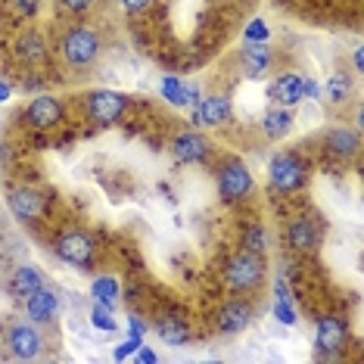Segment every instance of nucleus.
Returning a JSON list of instances; mask_svg holds the SVG:
<instances>
[{
  "instance_id": "nucleus-1",
  "label": "nucleus",
  "mask_w": 364,
  "mask_h": 364,
  "mask_svg": "<svg viewBox=\"0 0 364 364\" xmlns=\"http://www.w3.org/2000/svg\"><path fill=\"white\" fill-rule=\"evenodd\" d=\"M60 50H63V56H65V63L69 65L85 69V65H94L103 56V38H100V31L78 26V28H69L63 35Z\"/></svg>"
},
{
  "instance_id": "nucleus-2",
  "label": "nucleus",
  "mask_w": 364,
  "mask_h": 364,
  "mask_svg": "<svg viewBox=\"0 0 364 364\" xmlns=\"http://www.w3.org/2000/svg\"><path fill=\"white\" fill-rule=\"evenodd\" d=\"M225 280L234 293H252V289L262 287L264 280V262L262 255H255L250 250H240L228 259L225 264Z\"/></svg>"
},
{
  "instance_id": "nucleus-3",
  "label": "nucleus",
  "mask_w": 364,
  "mask_h": 364,
  "mask_svg": "<svg viewBox=\"0 0 364 364\" xmlns=\"http://www.w3.org/2000/svg\"><path fill=\"white\" fill-rule=\"evenodd\" d=\"M53 250L65 264H72V268H78V271H90L97 262V243L85 230H63V234L53 240Z\"/></svg>"
},
{
  "instance_id": "nucleus-4",
  "label": "nucleus",
  "mask_w": 364,
  "mask_h": 364,
  "mask_svg": "<svg viewBox=\"0 0 364 364\" xmlns=\"http://www.w3.org/2000/svg\"><path fill=\"white\" fill-rule=\"evenodd\" d=\"M255 190V178L243 159H228L218 168V196L225 203H243Z\"/></svg>"
},
{
  "instance_id": "nucleus-5",
  "label": "nucleus",
  "mask_w": 364,
  "mask_h": 364,
  "mask_svg": "<svg viewBox=\"0 0 364 364\" xmlns=\"http://www.w3.org/2000/svg\"><path fill=\"white\" fill-rule=\"evenodd\" d=\"M349 346V324H346L343 314H324L318 321V330H314V349H318L321 358H336V355L346 352Z\"/></svg>"
},
{
  "instance_id": "nucleus-6",
  "label": "nucleus",
  "mask_w": 364,
  "mask_h": 364,
  "mask_svg": "<svg viewBox=\"0 0 364 364\" xmlns=\"http://www.w3.org/2000/svg\"><path fill=\"white\" fill-rule=\"evenodd\" d=\"M268 178L277 193H296V190L305 187V165L296 153H277L271 156Z\"/></svg>"
},
{
  "instance_id": "nucleus-7",
  "label": "nucleus",
  "mask_w": 364,
  "mask_h": 364,
  "mask_svg": "<svg viewBox=\"0 0 364 364\" xmlns=\"http://www.w3.org/2000/svg\"><path fill=\"white\" fill-rule=\"evenodd\" d=\"M44 346H47V339L38 330L35 321H16V324L6 330V349H10V355L19 361L38 358V355L44 352Z\"/></svg>"
},
{
  "instance_id": "nucleus-8",
  "label": "nucleus",
  "mask_w": 364,
  "mask_h": 364,
  "mask_svg": "<svg viewBox=\"0 0 364 364\" xmlns=\"http://www.w3.org/2000/svg\"><path fill=\"white\" fill-rule=\"evenodd\" d=\"M125 109H128V100H125V94H119V90L97 87L87 94V115L97 122V125H115V122L125 115Z\"/></svg>"
},
{
  "instance_id": "nucleus-9",
  "label": "nucleus",
  "mask_w": 364,
  "mask_h": 364,
  "mask_svg": "<svg viewBox=\"0 0 364 364\" xmlns=\"http://www.w3.org/2000/svg\"><path fill=\"white\" fill-rule=\"evenodd\" d=\"M6 209L13 212V218L26 221V225H35L47 212V196L35 187H13L10 193H6Z\"/></svg>"
},
{
  "instance_id": "nucleus-10",
  "label": "nucleus",
  "mask_w": 364,
  "mask_h": 364,
  "mask_svg": "<svg viewBox=\"0 0 364 364\" xmlns=\"http://www.w3.org/2000/svg\"><path fill=\"white\" fill-rule=\"evenodd\" d=\"M240 63H243L246 78H264L274 69V50H271L268 41H246L243 50H240Z\"/></svg>"
},
{
  "instance_id": "nucleus-11",
  "label": "nucleus",
  "mask_w": 364,
  "mask_h": 364,
  "mask_svg": "<svg viewBox=\"0 0 364 364\" xmlns=\"http://www.w3.org/2000/svg\"><path fill=\"white\" fill-rule=\"evenodd\" d=\"M230 119H234V106H230V97L225 94H212L193 106V125L221 128V125H230Z\"/></svg>"
},
{
  "instance_id": "nucleus-12",
  "label": "nucleus",
  "mask_w": 364,
  "mask_h": 364,
  "mask_svg": "<svg viewBox=\"0 0 364 364\" xmlns=\"http://www.w3.org/2000/svg\"><path fill=\"white\" fill-rule=\"evenodd\" d=\"M26 122H28V128H35V131H50L63 122V103L50 94H41L28 103Z\"/></svg>"
},
{
  "instance_id": "nucleus-13",
  "label": "nucleus",
  "mask_w": 364,
  "mask_h": 364,
  "mask_svg": "<svg viewBox=\"0 0 364 364\" xmlns=\"http://www.w3.org/2000/svg\"><path fill=\"white\" fill-rule=\"evenodd\" d=\"M171 156H175L181 165H200V162H205V156H209V140L193 128L181 131V134L171 140Z\"/></svg>"
},
{
  "instance_id": "nucleus-14",
  "label": "nucleus",
  "mask_w": 364,
  "mask_h": 364,
  "mask_svg": "<svg viewBox=\"0 0 364 364\" xmlns=\"http://www.w3.org/2000/svg\"><path fill=\"white\" fill-rule=\"evenodd\" d=\"M26 314L35 324H56V318H60V299H56V293H50L47 287H38L35 293H28Z\"/></svg>"
},
{
  "instance_id": "nucleus-15",
  "label": "nucleus",
  "mask_w": 364,
  "mask_h": 364,
  "mask_svg": "<svg viewBox=\"0 0 364 364\" xmlns=\"http://www.w3.org/2000/svg\"><path fill=\"white\" fill-rule=\"evenodd\" d=\"M252 324V305L246 299H230L218 309V330L225 336H237Z\"/></svg>"
},
{
  "instance_id": "nucleus-16",
  "label": "nucleus",
  "mask_w": 364,
  "mask_h": 364,
  "mask_svg": "<svg viewBox=\"0 0 364 364\" xmlns=\"http://www.w3.org/2000/svg\"><path fill=\"white\" fill-rule=\"evenodd\" d=\"M268 100L274 106H287V109H296L305 97H302V75L296 72H284L268 85Z\"/></svg>"
},
{
  "instance_id": "nucleus-17",
  "label": "nucleus",
  "mask_w": 364,
  "mask_h": 364,
  "mask_svg": "<svg viewBox=\"0 0 364 364\" xmlns=\"http://www.w3.org/2000/svg\"><path fill=\"white\" fill-rule=\"evenodd\" d=\"M287 243L289 250L302 252V255H311L321 250V228L314 225L311 218H296L293 225L287 228Z\"/></svg>"
},
{
  "instance_id": "nucleus-18",
  "label": "nucleus",
  "mask_w": 364,
  "mask_h": 364,
  "mask_svg": "<svg viewBox=\"0 0 364 364\" xmlns=\"http://www.w3.org/2000/svg\"><path fill=\"white\" fill-rule=\"evenodd\" d=\"M358 146H361V137H358V131L355 128L336 125V128H330L324 134V150L330 156H336V159H352V156L358 153Z\"/></svg>"
},
{
  "instance_id": "nucleus-19",
  "label": "nucleus",
  "mask_w": 364,
  "mask_h": 364,
  "mask_svg": "<svg viewBox=\"0 0 364 364\" xmlns=\"http://www.w3.org/2000/svg\"><path fill=\"white\" fill-rule=\"evenodd\" d=\"M16 56H19L22 63H28V65L44 63L47 60L44 35H38V31H26V35H19V41H16Z\"/></svg>"
},
{
  "instance_id": "nucleus-20",
  "label": "nucleus",
  "mask_w": 364,
  "mask_h": 364,
  "mask_svg": "<svg viewBox=\"0 0 364 364\" xmlns=\"http://www.w3.org/2000/svg\"><path fill=\"white\" fill-rule=\"evenodd\" d=\"M90 299L97 305H103V309H119L122 302V289H119V280L103 274V277H94V284H90Z\"/></svg>"
},
{
  "instance_id": "nucleus-21",
  "label": "nucleus",
  "mask_w": 364,
  "mask_h": 364,
  "mask_svg": "<svg viewBox=\"0 0 364 364\" xmlns=\"http://www.w3.org/2000/svg\"><path fill=\"white\" fill-rule=\"evenodd\" d=\"M156 336L162 339V343L168 346H187L190 343V330L181 318H175V314H162L159 321H156Z\"/></svg>"
},
{
  "instance_id": "nucleus-22",
  "label": "nucleus",
  "mask_w": 364,
  "mask_h": 364,
  "mask_svg": "<svg viewBox=\"0 0 364 364\" xmlns=\"http://www.w3.org/2000/svg\"><path fill=\"white\" fill-rule=\"evenodd\" d=\"M262 131L271 140L287 137L289 131H293V109H287V106H274V109H268L264 112V119H262Z\"/></svg>"
},
{
  "instance_id": "nucleus-23",
  "label": "nucleus",
  "mask_w": 364,
  "mask_h": 364,
  "mask_svg": "<svg viewBox=\"0 0 364 364\" xmlns=\"http://www.w3.org/2000/svg\"><path fill=\"white\" fill-rule=\"evenodd\" d=\"M352 94H355V81H352V75H343V72L330 75V81L321 87V97H324L327 103H333V106H343Z\"/></svg>"
},
{
  "instance_id": "nucleus-24",
  "label": "nucleus",
  "mask_w": 364,
  "mask_h": 364,
  "mask_svg": "<svg viewBox=\"0 0 364 364\" xmlns=\"http://www.w3.org/2000/svg\"><path fill=\"white\" fill-rule=\"evenodd\" d=\"M38 287H44V277H41V271L35 268V264H22V268H16L13 271V277H10V289L16 296H22L26 299L28 293H35Z\"/></svg>"
},
{
  "instance_id": "nucleus-25",
  "label": "nucleus",
  "mask_w": 364,
  "mask_h": 364,
  "mask_svg": "<svg viewBox=\"0 0 364 364\" xmlns=\"http://www.w3.org/2000/svg\"><path fill=\"white\" fill-rule=\"evenodd\" d=\"M243 250H250L255 255H264L271 250V234L262 225H250L243 228Z\"/></svg>"
},
{
  "instance_id": "nucleus-26",
  "label": "nucleus",
  "mask_w": 364,
  "mask_h": 364,
  "mask_svg": "<svg viewBox=\"0 0 364 364\" xmlns=\"http://www.w3.org/2000/svg\"><path fill=\"white\" fill-rule=\"evenodd\" d=\"M90 324H94L97 330H106V333H112V330L119 327V321L112 318L109 309H103V305L94 302V309H90Z\"/></svg>"
},
{
  "instance_id": "nucleus-27",
  "label": "nucleus",
  "mask_w": 364,
  "mask_h": 364,
  "mask_svg": "<svg viewBox=\"0 0 364 364\" xmlns=\"http://www.w3.org/2000/svg\"><path fill=\"white\" fill-rule=\"evenodd\" d=\"M162 97L168 100L171 106H181V90H184V85H181L178 78H162Z\"/></svg>"
},
{
  "instance_id": "nucleus-28",
  "label": "nucleus",
  "mask_w": 364,
  "mask_h": 364,
  "mask_svg": "<svg viewBox=\"0 0 364 364\" xmlns=\"http://www.w3.org/2000/svg\"><path fill=\"white\" fill-rule=\"evenodd\" d=\"M274 318L280 321V324H287V327H293L296 321H299V318H296V309L289 305V299H277L274 302Z\"/></svg>"
},
{
  "instance_id": "nucleus-29",
  "label": "nucleus",
  "mask_w": 364,
  "mask_h": 364,
  "mask_svg": "<svg viewBox=\"0 0 364 364\" xmlns=\"http://www.w3.org/2000/svg\"><path fill=\"white\" fill-rule=\"evenodd\" d=\"M94 4L97 0H60V6L63 10H69V13H87Z\"/></svg>"
},
{
  "instance_id": "nucleus-30",
  "label": "nucleus",
  "mask_w": 364,
  "mask_h": 364,
  "mask_svg": "<svg viewBox=\"0 0 364 364\" xmlns=\"http://www.w3.org/2000/svg\"><path fill=\"white\" fill-rule=\"evenodd\" d=\"M246 41H268V28H264L262 22H252V26L246 28Z\"/></svg>"
},
{
  "instance_id": "nucleus-31",
  "label": "nucleus",
  "mask_w": 364,
  "mask_h": 364,
  "mask_svg": "<svg viewBox=\"0 0 364 364\" xmlns=\"http://www.w3.org/2000/svg\"><path fill=\"white\" fill-rule=\"evenodd\" d=\"M122 6H125L128 13H146L153 6V0H122Z\"/></svg>"
},
{
  "instance_id": "nucleus-32",
  "label": "nucleus",
  "mask_w": 364,
  "mask_h": 364,
  "mask_svg": "<svg viewBox=\"0 0 364 364\" xmlns=\"http://www.w3.org/2000/svg\"><path fill=\"white\" fill-rule=\"evenodd\" d=\"M302 97H311V100H321V85L311 78H302Z\"/></svg>"
},
{
  "instance_id": "nucleus-33",
  "label": "nucleus",
  "mask_w": 364,
  "mask_h": 364,
  "mask_svg": "<svg viewBox=\"0 0 364 364\" xmlns=\"http://www.w3.org/2000/svg\"><path fill=\"white\" fill-rule=\"evenodd\" d=\"M16 10H19L22 16H35L38 0H16Z\"/></svg>"
},
{
  "instance_id": "nucleus-34",
  "label": "nucleus",
  "mask_w": 364,
  "mask_h": 364,
  "mask_svg": "<svg viewBox=\"0 0 364 364\" xmlns=\"http://www.w3.org/2000/svg\"><path fill=\"white\" fill-rule=\"evenodd\" d=\"M352 63H355V72H364V50H361V47L352 53Z\"/></svg>"
},
{
  "instance_id": "nucleus-35",
  "label": "nucleus",
  "mask_w": 364,
  "mask_h": 364,
  "mask_svg": "<svg viewBox=\"0 0 364 364\" xmlns=\"http://www.w3.org/2000/svg\"><path fill=\"white\" fill-rule=\"evenodd\" d=\"M137 361H156V352L153 349H137Z\"/></svg>"
},
{
  "instance_id": "nucleus-36",
  "label": "nucleus",
  "mask_w": 364,
  "mask_h": 364,
  "mask_svg": "<svg viewBox=\"0 0 364 364\" xmlns=\"http://www.w3.org/2000/svg\"><path fill=\"white\" fill-rule=\"evenodd\" d=\"M6 97H10V85H4V81H0V100H6Z\"/></svg>"
},
{
  "instance_id": "nucleus-37",
  "label": "nucleus",
  "mask_w": 364,
  "mask_h": 364,
  "mask_svg": "<svg viewBox=\"0 0 364 364\" xmlns=\"http://www.w3.org/2000/svg\"><path fill=\"white\" fill-rule=\"evenodd\" d=\"M237 4H250V0H237Z\"/></svg>"
}]
</instances>
